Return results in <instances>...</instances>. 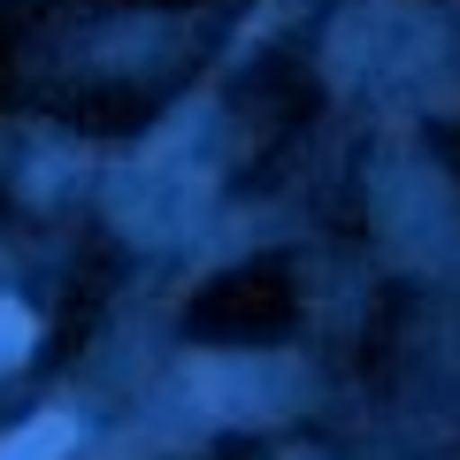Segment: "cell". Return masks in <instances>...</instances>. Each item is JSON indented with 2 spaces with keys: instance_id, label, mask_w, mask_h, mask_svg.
Instances as JSON below:
<instances>
[{
  "instance_id": "1",
  "label": "cell",
  "mask_w": 460,
  "mask_h": 460,
  "mask_svg": "<svg viewBox=\"0 0 460 460\" xmlns=\"http://www.w3.org/2000/svg\"><path fill=\"white\" fill-rule=\"evenodd\" d=\"M69 438H77L69 414H39V422H23L16 438H0V460H62Z\"/></svg>"
},
{
  "instance_id": "2",
  "label": "cell",
  "mask_w": 460,
  "mask_h": 460,
  "mask_svg": "<svg viewBox=\"0 0 460 460\" xmlns=\"http://www.w3.org/2000/svg\"><path fill=\"white\" fill-rule=\"evenodd\" d=\"M31 338H39V330H31V314H23L16 299H0V368H8V361H23V353H31Z\"/></svg>"
}]
</instances>
